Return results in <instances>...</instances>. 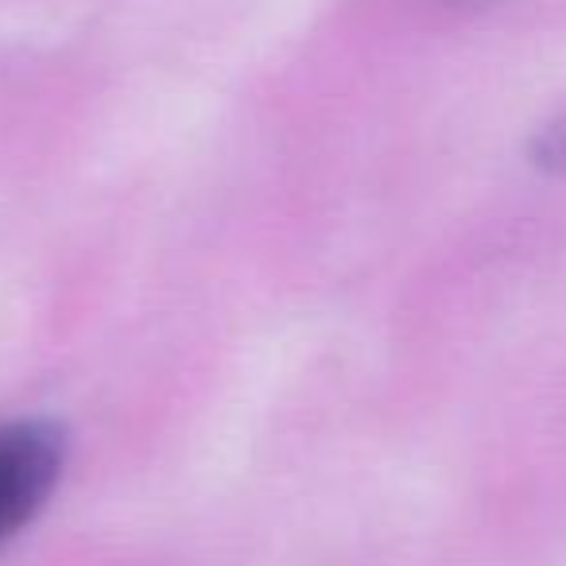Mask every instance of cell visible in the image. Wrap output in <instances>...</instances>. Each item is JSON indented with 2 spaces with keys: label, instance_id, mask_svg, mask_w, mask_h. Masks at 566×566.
Segmentation results:
<instances>
[{
  "label": "cell",
  "instance_id": "1",
  "mask_svg": "<svg viewBox=\"0 0 566 566\" xmlns=\"http://www.w3.org/2000/svg\"><path fill=\"white\" fill-rule=\"evenodd\" d=\"M66 442L51 419L0 423V543L35 520L63 473Z\"/></svg>",
  "mask_w": 566,
  "mask_h": 566
},
{
  "label": "cell",
  "instance_id": "2",
  "mask_svg": "<svg viewBox=\"0 0 566 566\" xmlns=\"http://www.w3.org/2000/svg\"><path fill=\"white\" fill-rule=\"evenodd\" d=\"M532 164L539 171H551V175H563L566 171V113L555 117L532 144Z\"/></svg>",
  "mask_w": 566,
  "mask_h": 566
}]
</instances>
